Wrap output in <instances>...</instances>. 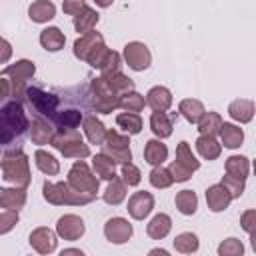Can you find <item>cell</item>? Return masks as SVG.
I'll list each match as a JSON object with an SVG mask.
<instances>
[{
    "label": "cell",
    "mask_w": 256,
    "mask_h": 256,
    "mask_svg": "<svg viewBox=\"0 0 256 256\" xmlns=\"http://www.w3.org/2000/svg\"><path fill=\"white\" fill-rule=\"evenodd\" d=\"M222 116L218 112H204L200 116V120L196 122L198 124V130L200 134H208V136H216L220 132V126H222Z\"/></svg>",
    "instance_id": "cell-35"
},
{
    "label": "cell",
    "mask_w": 256,
    "mask_h": 256,
    "mask_svg": "<svg viewBox=\"0 0 256 256\" xmlns=\"http://www.w3.org/2000/svg\"><path fill=\"white\" fill-rule=\"evenodd\" d=\"M58 152H62L66 158H78L84 160L90 156L88 144H84L82 136L76 130H58L54 132V138L50 142Z\"/></svg>",
    "instance_id": "cell-5"
},
{
    "label": "cell",
    "mask_w": 256,
    "mask_h": 256,
    "mask_svg": "<svg viewBox=\"0 0 256 256\" xmlns=\"http://www.w3.org/2000/svg\"><path fill=\"white\" fill-rule=\"evenodd\" d=\"M122 180L128 186H138L140 180H142V174H140V170L132 162H124L122 164Z\"/></svg>",
    "instance_id": "cell-47"
},
{
    "label": "cell",
    "mask_w": 256,
    "mask_h": 256,
    "mask_svg": "<svg viewBox=\"0 0 256 256\" xmlns=\"http://www.w3.org/2000/svg\"><path fill=\"white\" fill-rule=\"evenodd\" d=\"M8 96H12V86H10V80L6 76H0V102L6 100Z\"/></svg>",
    "instance_id": "cell-53"
},
{
    "label": "cell",
    "mask_w": 256,
    "mask_h": 256,
    "mask_svg": "<svg viewBox=\"0 0 256 256\" xmlns=\"http://www.w3.org/2000/svg\"><path fill=\"white\" fill-rule=\"evenodd\" d=\"M176 162L182 164V166H186V168L192 170V172H196V170L200 168V160H196V156L192 154L188 142H180V144L176 146Z\"/></svg>",
    "instance_id": "cell-40"
},
{
    "label": "cell",
    "mask_w": 256,
    "mask_h": 256,
    "mask_svg": "<svg viewBox=\"0 0 256 256\" xmlns=\"http://www.w3.org/2000/svg\"><path fill=\"white\" fill-rule=\"evenodd\" d=\"M232 202V196L228 194V190L222 186V184H212L208 186L206 190V204L212 212H222L230 206Z\"/></svg>",
    "instance_id": "cell-16"
},
{
    "label": "cell",
    "mask_w": 256,
    "mask_h": 256,
    "mask_svg": "<svg viewBox=\"0 0 256 256\" xmlns=\"http://www.w3.org/2000/svg\"><path fill=\"white\" fill-rule=\"evenodd\" d=\"M56 244H58L56 234L46 226H40L30 232V246L38 254H52L56 250Z\"/></svg>",
    "instance_id": "cell-15"
},
{
    "label": "cell",
    "mask_w": 256,
    "mask_h": 256,
    "mask_svg": "<svg viewBox=\"0 0 256 256\" xmlns=\"http://www.w3.org/2000/svg\"><path fill=\"white\" fill-rule=\"evenodd\" d=\"M54 126L48 122V120H44V118H34L32 120V126H30V138H32V142L34 144H50L52 142V138H54Z\"/></svg>",
    "instance_id": "cell-19"
},
{
    "label": "cell",
    "mask_w": 256,
    "mask_h": 256,
    "mask_svg": "<svg viewBox=\"0 0 256 256\" xmlns=\"http://www.w3.org/2000/svg\"><path fill=\"white\" fill-rule=\"evenodd\" d=\"M98 20H100V14H98L94 8L84 6V8L74 16V28H76V32L86 34V32H90V30L96 28Z\"/></svg>",
    "instance_id": "cell-25"
},
{
    "label": "cell",
    "mask_w": 256,
    "mask_h": 256,
    "mask_svg": "<svg viewBox=\"0 0 256 256\" xmlns=\"http://www.w3.org/2000/svg\"><path fill=\"white\" fill-rule=\"evenodd\" d=\"M170 230H172V220H170L168 214H162V212L156 214V216L148 222V226H146V234H148L152 240H162V238H166Z\"/></svg>",
    "instance_id": "cell-24"
},
{
    "label": "cell",
    "mask_w": 256,
    "mask_h": 256,
    "mask_svg": "<svg viewBox=\"0 0 256 256\" xmlns=\"http://www.w3.org/2000/svg\"><path fill=\"white\" fill-rule=\"evenodd\" d=\"M196 150L204 160H216L222 152V144H218L216 136H208V134H200L196 138Z\"/></svg>",
    "instance_id": "cell-23"
},
{
    "label": "cell",
    "mask_w": 256,
    "mask_h": 256,
    "mask_svg": "<svg viewBox=\"0 0 256 256\" xmlns=\"http://www.w3.org/2000/svg\"><path fill=\"white\" fill-rule=\"evenodd\" d=\"M64 42H66V36L64 32H60V28L56 26H48L40 32V44L44 50L48 52H58L64 48Z\"/></svg>",
    "instance_id": "cell-22"
},
{
    "label": "cell",
    "mask_w": 256,
    "mask_h": 256,
    "mask_svg": "<svg viewBox=\"0 0 256 256\" xmlns=\"http://www.w3.org/2000/svg\"><path fill=\"white\" fill-rule=\"evenodd\" d=\"M146 104L152 108V110H160V112H166L170 106H172V92L166 88V86H154L148 90L146 94Z\"/></svg>",
    "instance_id": "cell-17"
},
{
    "label": "cell",
    "mask_w": 256,
    "mask_h": 256,
    "mask_svg": "<svg viewBox=\"0 0 256 256\" xmlns=\"http://www.w3.org/2000/svg\"><path fill=\"white\" fill-rule=\"evenodd\" d=\"M94 2H96V6H100V8H108V6H112L114 0H94Z\"/></svg>",
    "instance_id": "cell-54"
},
{
    "label": "cell",
    "mask_w": 256,
    "mask_h": 256,
    "mask_svg": "<svg viewBox=\"0 0 256 256\" xmlns=\"http://www.w3.org/2000/svg\"><path fill=\"white\" fill-rule=\"evenodd\" d=\"M74 190L84 192V194H94L98 192L100 186V178H96V174L88 168V164L84 160H76L68 172V180H66Z\"/></svg>",
    "instance_id": "cell-7"
},
{
    "label": "cell",
    "mask_w": 256,
    "mask_h": 256,
    "mask_svg": "<svg viewBox=\"0 0 256 256\" xmlns=\"http://www.w3.org/2000/svg\"><path fill=\"white\" fill-rule=\"evenodd\" d=\"M150 254H162V256H168V252L162 250V248H154V250H150Z\"/></svg>",
    "instance_id": "cell-56"
},
{
    "label": "cell",
    "mask_w": 256,
    "mask_h": 256,
    "mask_svg": "<svg viewBox=\"0 0 256 256\" xmlns=\"http://www.w3.org/2000/svg\"><path fill=\"white\" fill-rule=\"evenodd\" d=\"M92 94H94V110L100 114H110L118 108V100L120 94L114 92V88L110 86V82L106 80V76H98L92 80Z\"/></svg>",
    "instance_id": "cell-8"
},
{
    "label": "cell",
    "mask_w": 256,
    "mask_h": 256,
    "mask_svg": "<svg viewBox=\"0 0 256 256\" xmlns=\"http://www.w3.org/2000/svg\"><path fill=\"white\" fill-rule=\"evenodd\" d=\"M18 224V210H6L0 214V234H8Z\"/></svg>",
    "instance_id": "cell-48"
},
{
    "label": "cell",
    "mask_w": 256,
    "mask_h": 256,
    "mask_svg": "<svg viewBox=\"0 0 256 256\" xmlns=\"http://www.w3.org/2000/svg\"><path fill=\"white\" fill-rule=\"evenodd\" d=\"M12 58V46L8 40L0 38V64H6Z\"/></svg>",
    "instance_id": "cell-52"
},
{
    "label": "cell",
    "mask_w": 256,
    "mask_h": 256,
    "mask_svg": "<svg viewBox=\"0 0 256 256\" xmlns=\"http://www.w3.org/2000/svg\"><path fill=\"white\" fill-rule=\"evenodd\" d=\"M34 162H36V168H38L42 174H46V176H56V174L60 172L58 160H56L52 154H48L46 150H36V152H34Z\"/></svg>",
    "instance_id": "cell-30"
},
{
    "label": "cell",
    "mask_w": 256,
    "mask_h": 256,
    "mask_svg": "<svg viewBox=\"0 0 256 256\" xmlns=\"http://www.w3.org/2000/svg\"><path fill=\"white\" fill-rule=\"evenodd\" d=\"M30 128L20 100H12L0 108V144H10Z\"/></svg>",
    "instance_id": "cell-1"
},
{
    "label": "cell",
    "mask_w": 256,
    "mask_h": 256,
    "mask_svg": "<svg viewBox=\"0 0 256 256\" xmlns=\"http://www.w3.org/2000/svg\"><path fill=\"white\" fill-rule=\"evenodd\" d=\"M104 236L112 244H124V242H128L132 238V224L126 218L114 216V218L106 220V224H104Z\"/></svg>",
    "instance_id": "cell-12"
},
{
    "label": "cell",
    "mask_w": 256,
    "mask_h": 256,
    "mask_svg": "<svg viewBox=\"0 0 256 256\" xmlns=\"http://www.w3.org/2000/svg\"><path fill=\"white\" fill-rule=\"evenodd\" d=\"M220 184L228 190V194H230L232 198H240V196L244 194V180H242V178H236V176L226 174Z\"/></svg>",
    "instance_id": "cell-45"
},
{
    "label": "cell",
    "mask_w": 256,
    "mask_h": 256,
    "mask_svg": "<svg viewBox=\"0 0 256 256\" xmlns=\"http://www.w3.org/2000/svg\"><path fill=\"white\" fill-rule=\"evenodd\" d=\"M82 124H84V134L88 138L90 144H102L104 138H106V128L104 124L96 118V116H86L82 118Z\"/></svg>",
    "instance_id": "cell-29"
},
{
    "label": "cell",
    "mask_w": 256,
    "mask_h": 256,
    "mask_svg": "<svg viewBox=\"0 0 256 256\" xmlns=\"http://www.w3.org/2000/svg\"><path fill=\"white\" fill-rule=\"evenodd\" d=\"M108 50L110 48H106L102 34H98L94 30L82 34L74 42V56L80 58V60H84V62H88L92 68H98L100 66V62L108 54Z\"/></svg>",
    "instance_id": "cell-4"
},
{
    "label": "cell",
    "mask_w": 256,
    "mask_h": 256,
    "mask_svg": "<svg viewBox=\"0 0 256 256\" xmlns=\"http://www.w3.org/2000/svg\"><path fill=\"white\" fill-rule=\"evenodd\" d=\"M178 110H180V114H182L190 124H196V122L200 120V116L206 112V110H204V104H202L200 100H196V98H186V100H182L180 106H178Z\"/></svg>",
    "instance_id": "cell-34"
},
{
    "label": "cell",
    "mask_w": 256,
    "mask_h": 256,
    "mask_svg": "<svg viewBox=\"0 0 256 256\" xmlns=\"http://www.w3.org/2000/svg\"><path fill=\"white\" fill-rule=\"evenodd\" d=\"M98 70L102 72V76H108V74H114L120 70V54L114 52V50H108V54L102 58Z\"/></svg>",
    "instance_id": "cell-44"
},
{
    "label": "cell",
    "mask_w": 256,
    "mask_h": 256,
    "mask_svg": "<svg viewBox=\"0 0 256 256\" xmlns=\"http://www.w3.org/2000/svg\"><path fill=\"white\" fill-rule=\"evenodd\" d=\"M240 224H242V228L248 232V234H252L254 230H256V210H246L242 216H240Z\"/></svg>",
    "instance_id": "cell-50"
},
{
    "label": "cell",
    "mask_w": 256,
    "mask_h": 256,
    "mask_svg": "<svg viewBox=\"0 0 256 256\" xmlns=\"http://www.w3.org/2000/svg\"><path fill=\"white\" fill-rule=\"evenodd\" d=\"M92 168H94V174L102 180H112L116 176V162L104 152H100L92 158Z\"/></svg>",
    "instance_id": "cell-27"
},
{
    "label": "cell",
    "mask_w": 256,
    "mask_h": 256,
    "mask_svg": "<svg viewBox=\"0 0 256 256\" xmlns=\"http://www.w3.org/2000/svg\"><path fill=\"white\" fill-rule=\"evenodd\" d=\"M148 178H150V184H152L154 188H160V190H162V188L172 186V182H174V178H172L170 170H168V168H164L162 164H160V166H154Z\"/></svg>",
    "instance_id": "cell-42"
},
{
    "label": "cell",
    "mask_w": 256,
    "mask_h": 256,
    "mask_svg": "<svg viewBox=\"0 0 256 256\" xmlns=\"http://www.w3.org/2000/svg\"><path fill=\"white\" fill-rule=\"evenodd\" d=\"M244 246L238 238H226L220 246H218V254L220 256H242Z\"/></svg>",
    "instance_id": "cell-46"
},
{
    "label": "cell",
    "mask_w": 256,
    "mask_h": 256,
    "mask_svg": "<svg viewBox=\"0 0 256 256\" xmlns=\"http://www.w3.org/2000/svg\"><path fill=\"white\" fill-rule=\"evenodd\" d=\"M56 128L58 130H76L82 122V114L78 110H64V112H56L54 116Z\"/></svg>",
    "instance_id": "cell-38"
},
{
    "label": "cell",
    "mask_w": 256,
    "mask_h": 256,
    "mask_svg": "<svg viewBox=\"0 0 256 256\" xmlns=\"http://www.w3.org/2000/svg\"><path fill=\"white\" fill-rule=\"evenodd\" d=\"M28 16H30L32 22L44 24V22H48L56 16V6L50 0H34L28 6Z\"/></svg>",
    "instance_id": "cell-20"
},
{
    "label": "cell",
    "mask_w": 256,
    "mask_h": 256,
    "mask_svg": "<svg viewBox=\"0 0 256 256\" xmlns=\"http://www.w3.org/2000/svg\"><path fill=\"white\" fill-rule=\"evenodd\" d=\"M228 114L232 120L240 122V124H246L254 118V102L252 100H246V98H238V100H232L230 106H228Z\"/></svg>",
    "instance_id": "cell-21"
},
{
    "label": "cell",
    "mask_w": 256,
    "mask_h": 256,
    "mask_svg": "<svg viewBox=\"0 0 256 256\" xmlns=\"http://www.w3.org/2000/svg\"><path fill=\"white\" fill-rule=\"evenodd\" d=\"M150 128L158 138H168L172 134V120L168 118L166 112L154 110L150 116Z\"/></svg>",
    "instance_id": "cell-33"
},
{
    "label": "cell",
    "mask_w": 256,
    "mask_h": 256,
    "mask_svg": "<svg viewBox=\"0 0 256 256\" xmlns=\"http://www.w3.org/2000/svg\"><path fill=\"white\" fill-rule=\"evenodd\" d=\"M26 204V188H0V206L6 210H20Z\"/></svg>",
    "instance_id": "cell-18"
},
{
    "label": "cell",
    "mask_w": 256,
    "mask_h": 256,
    "mask_svg": "<svg viewBox=\"0 0 256 256\" xmlns=\"http://www.w3.org/2000/svg\"><path fill=\"white\" fill-rule=\"evenodd\" d=\"M170 174H172V178H174V182H186V180H190L192 178V170H188L186 166H182V164H178L176 160L170 164Z\"/></svg>",
    "instance_id": "cell-49"
},
{
    "label": "cell",
    "mask_w": 256,
    "mask_h": 256,
    "mask_svg": "<svg viewBox=\"0 0 256 256\" xmlns=\"http://www.w3.org/2000/svg\"><path fill=\"white\" fill-rule=\"evenodd\" d=\"M110 184H108V188L104 190V202L106 204H112V206H118L124 198H126V184H124V180H120L118 176H114L112 180H108Z\"/></svg>",
    "instance_id": "cell-31"
},
{
    "label": "cell",
    "mask_w": 256,
    "mask_h": 256,
    "mask_svg": "<svg viewBox=\"0 0 256 256\" xmlns=\"http://www.w3.org/2000/svg\"><path fill=\"white\" fill-rule=\"evenodd\" d=\"M42 194L44 200L54 206H84L96 198L94 194H84L74 190L68 182H48V180L42 186Z\"/></svg>",
    "instance_id": "cell-2"
},
{
    "label": "cell",
    "mask_w": 256,
    "mask_h": 256,
    "mask_svg": "<svg viewBox=\"0 0 256 256\" xmlns=\"http://www.w3.org/2000/svg\"><path fill=\"white\" fill-rule=\"evenodd\" d=\"M106 80L110 82V86L114 88V92L120 94V96H122L124 92H128V90H134V82H132L128 76H124L120 70L114 72V74H108Z\"/></svg>",
    "instance_id": "cell-43"
},
{
    "label": "cell",
    "mask_w": 256,
    "mask_h": 256,
    "mask_svg": "<svg viewBox=\"0 0 256 256\" xmlns=\"http://www.w3.org/2000/svg\"><path fill=\"white\" fill-rule=\"evenodd\" d=\"M154 208V196L146 190H140V192H134L130 198H128V214L134 218V220H144Z\"/></svg>",
    "instance_id": "cell-14"
},
{
    "label": "cell",
    "mask_w": 256,
    "mask_h": 256,
    "mask_svg": "<svg viewBox=\"0 0 256 256\" xmlns=\"http://www.w3.org/2000/svg\"><path fill=\"white\" fill-rule=\"evenodd\" d=\"M84 6H86L84 0H64V2H62V10H64V14H70V16H76Z\"/></svg>",
    "instance_id": "cell-51"
},
{
    "label": "cell",
    "mask_w": 256,
    "mask_h": 256,
    "mask_svg": "<svg viewBox=\"0 0 256 256\" xmlns=\"http://www.w3.org/2000/svg\"><path fill=\"white\" fill-rule=\"evenodd\" d=\"M66 254H78V256H82V250H78V248H68V250H62V256H66Z\"/></svg>",
    "instance_id": "cell-55"
},
{
    "label": "cell",
    "mask_w": 256,
    "mask_h": 256,
    "mask_svg": "<svg viewBox=\"0 0 256 256\" xmlns=\"http://www.w3.org/2000/svg\"><path fill=\"white\" fill-rule=\"evenodd\" d=\"M144 106H146V100H144V96L138 94L136 90L124 92V94L120 96V100H118V108H122L124 112H136V114H138Z\"/></svg>",
    "instance_id": "cell-36"
},
{
    "label": "cell",
    "mask_w": 256,
    "mask_h": 256,
    "mask_svg": "<svg viewBox=\"0 0 256 256\" xmlns=\"http://www.w3.org/2000/svg\"><path fill=\"white\" fill-rule=\"evenodd\" d=\"M220 138H222V144L226 146V148H240L242 146V142H244V132H242V128L240 126H236V124H230V122H222V126H220Z\"/></svg>",
    "instance_id": "cell-26"
},
{
    "label": "cell",
    "mask_w": 256,
    "mask_h": 256,
    "mask_svg": "<svg viewBox=\"0 0 256 256\" xmlns=\"http://www.w3.org/2000/svg\"><path fill=\"white\" fill-rule=\"evenodd\" d=\"M168 158V148L162 140H148L144 146V160L152 166H160Z\"/></svg>",
    "instance_id": "cell-28"
},
{
    "label": "cell",
    "mask_w": 256,
    "mask_h": 256,
    "mask_svg": "<svg viewBox=\"0 0 256 256\" xmlns=\"http://www.w3.org/2000/svg\"><path fill=\"white\" fill-rule=\"evenodd\" d=\"M34 72H36V66H34V62H30V60H18V62H14V64H10V66H6V68L2 70L0 76H6V78L10 80L12 98H14V100H20V98L24 96V92H26V82L34 76Z\"/></svg>",
    "instance_id": "cell-6"
},
{
    "label": "cell",
    "mask_w": 256,
    "mask_h": 256,
    "mask_svg": "<svg viewBox=\"0 0 256 256\" xmlns=\"http://www.w3.org/2000/svg\"><path fill=\"white\" fill-rule=\"evenodd\" d=\"M0 168H2V178L14 186L26 188L30 184V164H28V156L16 148L10 150L2 156L0 160Z\"/></svg>",
    "instance_id": "cell-3"
},
{
    "label": "cell",
    "mask_w": 256,
    "mask_h": 256,
    "mask_svg": "<svg viewBox=\"0 0 256 256\" xmlns=\"http://www.w3.org/2000/svg\"><path fill=\"white\" fill-rule=\"evenodd\" d=\"M198 246H200V242L194 232H182L174 238V248L182 254H192L198 250Z\"/></svg>",
    "instance_id": "cell-41"
},
{
    "label": "cell",
    "mask_w": 256,
    "mask_h": 256,
    "mask_svg": "<svg viewBox=\"0 0 256 256\" xmlns=\"http://www.w3.org/2000/svg\"><path fill=\"white\" fill-rule=\"evenodd\" d=\"M124 60H126L128 68H132L136 72H142V70H146L150 66L152 54H150V50H148V46L144 42L134 40V42H128L124 46Z\"/></svg>",
    "instance_id": "cell-11"
},
{
    "label": "cell",
    "mask_w": 256,
    "mask_h": 256,
    "mask_svg": "<svg viewBox=\"0 0 256 256\" xmlns=\"http://www.w3.org/2000/svg\"><path fill=\"white\" fill-rule=\"evenodd\" d=\"M84 230H86L84 220L76 214H64L56 222V234L64 240H78L84 234Z\"/></svg>",
    "instance_id": "cell-13"
},
{
    "label": "cell",
    "mask_w": 256,
    "mask_h": 256,
    "mask_svg": "<svg viewBox=\"0 0 256 256\" xmlns=\"http://www.w3.org/2000/svg\"><path fill=\"white\" fill-rule=\"evenodd\" d=\"M174 204H176V208H178L180 214L192 216L196 212V208H198V196L192 190H180L176 194V198H174Z\"/></svg>",
    "instance_id": "cell-32"
},
{
    "label": "cell",
    "mask_w": 256,
    "mask_h": 256,
    "mask_svg": "<svg viewBox=\"0 0 256 256\" xmlns=\"http://www.w3.org/2000/svg\"><path fill=\"white\" fill-rule=\"evenodd\" d=\"M226 174L246 180L250 174V160L246 156H230L226 160Z\"/></svg>",
    "instance_id": "cell-37"
},
{
    "label": "cell",
    "mask_w": 256,
    "mask_h": 256,
    "mask_svg": "<svg viewBox=\"0 0 256 256\" xmlns=\"http://www.w3.org/2000/svg\"><path fill=\"white\" fill-rule=\"evenodd\" d=\"M24 96L28 98L30 106H32L38 114L48 116V118H54V116H56L58 104H60V100H58L56 94H50V92H44V90L32 86V88H26Z\"/></svg>",
    "instance_id": "cell-10"
},
{
    "label": "cell",
    "mask_w": 256,
    "mask_h": 256,
    "mask_svg": "<svg viewBox=\"0 0 256 256\" xmlns=\"http://www.w3.org/2000/svg\"><path fill=\"white\" fill-rule=\"evenodd\" d=\"M116 124L128 134H140L142 130V118L136 112H120L116 116Z\"/></svg>",
    "instance_id": "cell-39"
},
{
    "label": "cell",
    "mask_w": 256,
    "mask_h": 256,
    "mask_svg": "<svg viewBox=\"0 0 256 256\" xmlns=\"http://www.w3.org/2000/svg\"><path fill=\"white\" fill-rule=\"evenodd\" d=\"M102 152L108 154L116 164H124L132 160V152H130V140L124 134H118L116 130H106V138L100 144Z\"/></svg>",
    "instance_id": "cell-9"
}]
</instances>
